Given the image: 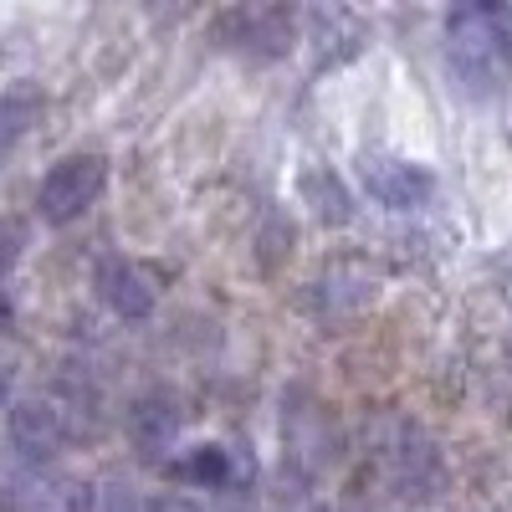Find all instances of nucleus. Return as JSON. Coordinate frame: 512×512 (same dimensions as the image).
I'll list each match as a JSON object with an SVG mask.
<instances>
[{"label":"nucleus","instance_id":"obj_10","mask_svg":"<svg viewBox=\"0 0 512 512\" xmlns=\"http://www.w3.org/2000/svg\"><path fill=\"white\" fill-rule=\"evenodd\" d=\"M303 190H308V200H313V210H318V221H328V226H344L354 210H349V195H344V185H338L333 175H323V169H308L303 175Z\"/></svg>","mask_w":512,"mask_h":512},{"label":"nucleus","instance_id":"obj_5","mask_svg":"<svg viewBox=\"0 0 512 512\" xmlns=\"http://www.w3.org/2000/svg\"><path fill=\"white\" fill-rule=\"evenodd\" d=\"M11 446L26 466H47L67 446V410L47 395H26L11 405Z\"/></svg>","mask_w":512,"mask_h":512},{"label":"nucleus","instance_id":"obj_9","mask_svg":"<svg viewBox=\"0 0 512 512\" xmlns=\"http://www.w3.org/2000/svg\"><path fill=\"white\" fill-rule=\"evenodd\" d=\"M169 477H180V482H190V487H226L231 456H226L221 446H195L190 456L169 461Z\"/></svg>","mask_w":512,"mask_h":512},{"label":"nucleus","instance_id":"obj_12","mask_svg":"<svg viewBox=\"0 0 512 512\" xmlns=\"http://www.w3.org/2000/svg\"><path fill=\"white\" fill-rule=\"evenodd\" d=\"M139 512H195V502H185L180 492H159V497H144Z\"/></svg>","mask_w":512,"mask_h":512},{"label":"nucleus","instance_id":"obj_3","mask_svg":"<svg viewBox=\"0 0 512 512\" xmlns=\"http://www.w3.org/2000/svg\"><path fill=\"white\" fill-rule=\"evenodd\" d=\"M292 26L297 16L287 6H231L216 16V41L251 62H272L292 47Z\"/></svg>","mask_w":512,"mask_h":512},{"label":"nucleus","instance_id":"obj_13","mask_svg":"<svg viewBox=\"0 0 512 512\" xmlns=\"http://www.w3.org/2000/svg\"><path fill=\"white\" fill-rule=\"evenodd\" d=\"M502 21H507V36H512V6H502Z\"/></svg>","mask_w":512,"mask_h":512},{"label":"nucleus","instance_id":"obj_2","mask_svg":"<svg viewBox=\"0 0 512 512\" xmlns=\"http://www.w3.org/2000/svg\"><path fill=\"white\" fill-rule=\"evenodd\" d=\"M108 185V159L103 154H67L57 159L47 175H41V190H36V210L47 226H72L77 216H88L98 205Z\"/></svg>","mask_w":512,"mask_h":512},{"label":"nucleus","instance_id":"obj_11","mask_svg":"<svg viewBox=\"0 0 512 512\" xmlns=\"http://www.w3.org/2000/svg\"><path fill=\"white\" fill-rule=\"evenodd\" d=\"M21 246H26V231L16 221H0V282H6L11 267L21 262Z\"/></svg>","mask_w":512,"mask_h":512},{"label":"nucleus","instance_id":"obj_7","mask_svg":"<svg viewBox=\"0 0 512 512\" xmlns=\"http://www.w3.org/2000/svg\"><path fill=\"white\" fill-rule=\"evenodd\" d=\"M128 436H134L139 451H169L180 436V410L169 395H144L128 410Z\"/></svg>","mask_w":512,"mask_h":512},{"label":"nucleus","instance_id":"obj_8","mask_svg":"<svg viewBox=\"0 0 512 512\" xmlns=\"http://www.w3.org/2000/svg\"><path fill=\"white\" fill-rule=\"evenodd\" d=\"M41 108H47V98H41V88H31V82H16V88L0 98V164H6L16 154V144L31 134Z\"/></svg>","mask_w":512,"mask_h":512},{"label":"nucleus","instance_id":"obj_6","mask_svg":"<svg viewBox=\"0 0 512 512\" xmlns=\"http://www.w3.org/2000/svg\"><path fill=\"white\" fill-rule=\"evenodd\" d=\"M98 292L118 318H149L154 313V277L139 262H128V256H103L98 262Z\"/></svg>","mask_w":512,"mask_h":512},{"label":"nucleus","instance_id":"obj_1","mask_svg":"<svg viewBox=\"0 0 512 512\" xmlns=\"http://www.w3.org/2000/svg\"><path fill=\"white\" fill-rule=\"evenodd\" d=\"M446 62L472 98L502 93L512 77V36L502 6H456L446 16Z\"/></svg>","mask_w":512,"mask_h":512},{"label":"nucleus","instance_id":"obj_4","mask_svg":"<svg viewBox=\"0 0 512 512\" xmlns=\"http://www.w3.org/2000/svg\"><path fill=\"white\" fill-rule=\"evenodd\" d=\"M359 180L369 190V200H379L384 210H420L436 195V175L415 159L400 154H364L359 159Z\"/></svg>","mask_w":512,"mask_h":512}]
</instances>
